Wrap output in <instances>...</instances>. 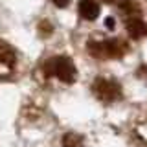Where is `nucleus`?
I'll use <instances>...</instances> for the list:
<instances>
[{
	"mask_svg": "<svg viewBox=\"0 0 147 147\" xmlns=\"http://www.w3.org/2000/svg\"><path fill=\"white\" fill-rule=\"evenodd\" d=\"M42 70L46 76H53L63 83H74L76 81V66L68 57L64 55H57V57H50L48 61L42 64Z\"/></svg>",
	"mask_w": 147,
	"mask_h": 147,
	"instance_id": "obj_1",
	"label": "nucleus"
},
{
	"mask_svg": "<svg viewBox=\"0 0 147 147\" xmlns=\"http://www.w3.org/2000/svg\"><path fill=\"white\" fill-rule=\"evenodd\" d=\"M88 52L98 59H119L127 52V46L121 40H105V42H90Z\"/></svg>",
	"mask_w": 147,
	"mask_h": 147,
	"instance_id": "obj_2",
	"label": "nucleus"
},
{
	"mask_svg": "<svg viewBox=\"0 0 147 147\" xmlns=\"http://www.w3.org/2000/svg\"><path fill=\"white\" fill-rule=\"evenodd\" d=\"M92 90H94L96 98L99 101H105V103H112L121 98V88H119L118 83L110 81V79H103V77H98L92 85Z\"/></svg>",
	"mask_w": 147,
	"mask_h": 147,
	"instance_id": "obj_3",
	"label": "nucleus"
},
{
	"mask_svg": "<svg viewBox=\"0 0 147 147\" xmlns=\"http://www.w3.org/2000/svg\"><path fill=\"white\" fill-rule=\"evenodd\" d=\"M17 66V55L13 48L0 40V77H9Z\"/></svg>",
	"mask_w": 147,
	"mask_h": 147,
	"instance_id": "obj_4",
	"label": "nucleus"
},
{
	"mask_svg": "<svg viewBox=\"0 0 147 147\" xmlns=\"http://www.w3.org/2000/svg\"><path fill=\"white\" fill-rule=\"evenodd\" d=\"M79 15L85 20H94L99 15V6L96 0H81L79 2Z\"/></svg>",
	"mask_w": 147,
	"mask_h": 147,
	"instance_id": "obj_5",
	"label": "nucleus"
},
{
	"mask_svg": "<svg viewBox=\"0 0 147 147\" xmlns=\"http://www.w3.org/2000/svg\"><path fill=\"white\" fill-rule=\"evenodd\" d=\"M127 30H129V35H131L132 39H142V37L147 35V24L138 17H132L131 20L127 22Z\"/></svg>",
	"mask_w": 147,
	"mask_h": 147,
	"instance_id": "obj_6",
	"label": "nucleus"
},
{
	"mask_svg": "<svg viewBox=\"0 0 147 147\" xmlns=\"http://www.w3.org/2000/svg\"><path fill=\"white\" fill-rule=\"evenodd\" d=\"M63 147H83V136L77 132H68L63 138Z\"/></svg>",
	"mask_w": 147,
	"mask_h": 147,
	"instance_id": "obj_7",
	"label": "nucleus"
},
{
	"mask_svg": "<svg viewBox=\"0 0 147 147\" xmlns=\"http://www.w3.org/2000/svg\"><path fill=\"white\" fill-rule=\"evenodd\" d=\"M53 4L57 7H66L68 4H70V0H53Z\"/></svg>",
	"mask_w": 147,
	"mask_h": 147,
	"instance_id": "obj_8",
	"label": "nucleus"
},
{
	"mask_svg": "<svg viewBox=\"0 0 147 147\" xmlns=\"http://www.w3.org/2000/svg\"><path fill=\"white\" fill-rule=\"evenodd\" d=\"M103 2H105V4H110V2H114V0H103Z\"/></svg>",
	"mask_w": 147,
	"mask_h": 147,
	"instance_id": "obj_9",
	"label": "nucleus"
}]
</instances>
